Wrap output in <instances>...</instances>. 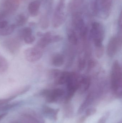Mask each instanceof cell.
Segmentation results:
<instances>
[{
  "instance_id": "obj_17",
  "label": "cell",
  "mask_w": 122,
  "mask_h": 123,
  "mask_svg": "<svg viewBox=\"0 0 122 123\" xmlns=\"http://www.w3.org/2000/svg\"><path fill=\"white\" fill-rule=\"evenodd\" d=\"M64 115L67 118L72 117L74 114V108L73 105L69 102H66L63 107Z\"/></svg>"
},
{
  "instance_id": "obj_29",
  "label": "cell",
  "mask_w": 122,
  "mask_h": 123,
  "mask_svg": "<svg viewBox=\"0 0 122 123\" xmlns=\"http://www.w3.org/2000/svg\"><path fill=\"white\" fill-rule=\"evenodd\" d=\"M16 97L17 96L16 95H13L8 98L0 99V106H2L4 105H5L6 103H8L16 98Z\"/></svg>"
},
{
  "instance_id": "obj_30",
  "label": "cell",
  "mask_w": 122,
  "mask_h": 123,
  "mask_svg": "<svg viewBox=\"0 0 122 123\" xmlns=\"http://www.w3.org/2000/svg\"><path fill=\"white\" fill-rule=\"evenodd\" d=\"M96 111L97 110L95 108H90L86 110L85 116L87 117H90L94 115Z\"/></svg>"
},
{
  "instance_id": "obj_36",
  "label": "cell",
  "mask_w": 122,
  "mask_h": 123,
  "mask_svg": "<svg viewBox=\"0 0 122 123\" xmlns=\"http://www.w3.org/2000/svg\"><path fill=\"white\" fill-rule=\"evenodd\" d=\"M7 114H8L7 113L5 112L4 113L0 115V121L4 117H5L7 115Z\"/></svg>"
},
{
  "instance_id": "obj_33",
  "label": "cell",
  "mask_w": 122,
  "mask_h": 123,
  "mask_svg": "<svg viewBox=\"0 0 122 123\" xmlns=\"http://www.w3.org/2000/svg\"><path fill=\"white\" fill-rule=\"evenodd\" d=\"M8 25V23L7 21L5 20L0 21V29H3Z\"/></svg>"
},
{
  "instance_id": "obj_15",
  "label": "cell",
  "mask_w": 122,
  "mask_h": 123,
  "mask_svg": "<svg viewBox=\"0 0 122 123\" xmlns=\"http://www.w3.org/2000/svg\"><path fill=\"white\" fill-rule=\"evenodd\" d=\"M85 0H70L68 4V11L70 13L76 12L83 5Z\"/></svg>"
},
{
  "instance_id": "obj_34",
  "label": "cell",
  "mask_w": 122,
  "mask_h": 123,
  "mask_svg": "<svg viewBox=\"0 0 122 123\" xmlns=\"http://www.w3.org/2000/svg\"><path fill=\"white\" fill-rule=\"evenodd\" d=\"M87 117L85 115L81 116L77 121L76 123H85Z\"/></svg>"
},
{
  "instance_id": "obj_7",
  "label": "cell",
  "mask_w": 122,
  "mask_h": 123,
  "mask_svg": "<svg viewBox=\"0 0 122 123\" xmlns=\"http://www.w3.org/2000/svg\"><path fill=\"white\" fill-rule=\"evenodd\" d=\"M19 5V0H2L0 12L5 17L16 11Z\"/></svg>"
},
{
  "instance_id": "obj_23",
  "label": "cell",
  "mask_w": 122,
  "mask_h": 123,
  "mask_svg": "<svg viewBox=\"0 0 122 123\" xmlns=\"http://www.w3.org/2000/svg\"><path fill=\"white\" fill-rule=\"evenodd\" d=\"M27 21V18L23 14H20L17 16L15 25L16 26H21L24 25Z\"/></svg>"
},
{
  "instance_id": "obj_21",
  "label": "cell",
  "mask_w": 122,
  "mask_h": 123,
  "mask_svg": "<svg viewBox=\"0 0 122 123\" xmlns=\"http://www.w3.org/2000/svg\"><path fill=\"white\" fill-rule=\"evenodd\" d=\"M90 8L92 14L94 16L99 14V4L98 0H92L90 3Z\"/></svg>"
},
{
  "instance_id": "obj_12",
  "label": "cell",
  "mask_w": 122,
  "mask_h": 123,
  "mask_svg": "<svg viewBox=\"0 0 122 123\" xmlns=\"http://www.w3.org/2000/svg\"><path fill=\"white\" fill-rule=\"evenodd\" d=\"M59 109H55L45 105L42 108L43 114L51 120H56L58 117Z\"/></svg>"
},
{
  "instance_id": "obj_20",
  "label": "cell",
  "mask_w": 122,
  "mask_h": 123,
  "mask_svg": "<svg viewBox=\"0 0 122 123\" xmlns=\"http://www.w3.org/2000/svg\"><path fill=\"white\" fill-rule=\"evenodd\" d=\"M16 27L15 24H11L8 25L5 28L0 29V35L5 36L11 34L14 31Z\"/></svg>"
},
{
  "instance_id": "obj_22",
  "label": "cell",
  "mask_w": 122,
  "mask_h": 123,
  "mask_svg": "<svg viewBox=\"0 0 122 123\" xmlns=\"http://www.w3.org/2000/svg\"><path fill=\"white\" fill-rule=\"evenodd\" d=\"M8 68V64L6 60L3 57L0 56V73L6 71Z\"/></svg>"
},
{
  "instance_id": "obj_9",
  "label": "cell",
  "mask_w": 122,
  "mask_h": 123,
  "mask_svg": "<svg viewBox=\"0 0 122 123\" xmlns=\"http://www.w3.org/2000/svg\"><path fill=\"white\" fill-rule=\"evenodd\" d=\"M112 0H99V14L102 18L106 19L110 15Z\"/></svg>"
},
{
  "instance_id": "obj_8",
  "label": "cell",
  "mask_w": 122,
  "mask_h": 123,
  "mask_svg": "<svg viewBox=\"0 0 122 123\" xmlns=\"http://www.w3.org/2000/svg\"><path fill=\"white\" fill-rule=\"evenodd\" d=\"M44 49L35 45L33 47L28 48L24 52L25 57L29 62H33L41 59L43 55Z\"/></svg>"
},
{
  "instance_id": "obj_16",
  "label": "cell",
  "mask_w": 122,
  "mask_h": 123,
  "mask_svg": "<svg viewBox=\"0 0 122 123\" xmlns=\"http://www.w3.org/2000/svg\"><path fill=\"white\" fill-rule=\"evenodd\" d=\"M91 84V80L89 77H84L80 79L79 89L81 92H84L87 91Z\"/></svg>"
},
{
  "instance_id": "obj_3",
  "label": "cell",
  "mask_w": 122,
  "mask_h": 123,
  "mask_svg": "<svg viewBox=\"0 0 122 123\" xmlns=\"http://www.w3.org/2000/svg\"><path fill=\"white\" fill-rule=\"evenodd\" d=\"M90 34L95 47L103 45L102 42L105 37V30L102 24L97 22L92 23Z\"/></svg>"
},
{
  "instance_id": "obj_35",
  "label": "cell",
  "mask_w": 122,
  "mask_h": 123,
  "mask_svg": "<svg viewBox=\"0 0 122 123\" xmlns=\"http://www.w3.org/2000/svg\"><path fill=\"white\" fill-rule=\"evenodd\" d=\"M119 26L120 31L122 30V14H120L119 20Z\"/></svg>"
},
{
  "instance_id": "obj_27",
  "label": "cell",
  "mask_w": 122,
  "mask_h": 123,
  "mask_svg": "<svg viewBox=\"0 0 122 123\" xmlns=\"http://www.w3.org/2000/svg\"><path fill=\"white\" fill-rule=\"evenodd\" d=\"M19 103L18 102H17L13 103H11V104L6 105H4V106H0V110H9V109H11V108L16 106Z\"/></svg>"
},
{
  "instance_id": "obj_1",
  "label": "cell",
  "mask_w": 122,
  "mask_h": 123,
  "mask_svg": "<svg viewBox=\"0 0 122 123\" xmlns=\"http://www.w3.org/2000/svg\"><path fill=\"white\" fill-rule=\"evenodd\" d=\"M122 68L119 61L113 63L111 74V87L114 94L117 97L122 94Z\"/></svg>"
},
{
  "instance_id": "obj_13",
  "label": "cell",
  "mask_w": 122,
  "mask_h": 123,
  "mask_svg": "<svg viewBox=\"0 0 122 123\" xmlns=\"http://www.w3.org/2000/svg\"><path fill=\"white\" fill-rule=\"evenodd\" d=\"M41 4V2L40 0H35L29 4L28 6V10L31 16L35 17L38 15Z\"/></svg>"
},
{
  "instance_id": "obj_38",
  "label": "cell",
  "mask_w": 122,
  "mask_h": 123,
  "mask_svg": "<svg viewBox=\"0 0 122 123\" xmlns=\"http://www.w3.org/2000/svg\"><path fill=\"white\" fill-rule=\"evenodd\" d=\"M122 123V121H120V122H119V123Z\"/></svg>"
},
{
  "instance_id": "obj_26",
  "label": "cell",
  "mask_w": 122,
  "mask_h": 123,
  "mask_svg": "<svg viewBox=\"0 0 122 123\" xmlns=\"http://www.w3.org/2000/svg\"><path fill=\"white\" fill-rule=\"evenodd\" d=\"M104 52V48L103 45L95 47V55L98 58H100L103 56Z\"/></svg>"
},
{
  "instance_id": "obj_6",
  "label": "cell",
  "mask_w": 122,
  "mask_h": 123,
  "mask_svg": "<svg viewBox=\"0 0 122 123\" xmlns=\"http://www.w3.org/2000/svg\"><path fill=\"white\" fill-rule=\"evenodd\" d=\"M64 91L60 88L52 90L45 89L40 92L42 96L44 97L46 101L48 103H54L58 101L64 95Z\"/></svg>"
},
{
  "instance_id": "obj_32",
  "label": "cell",
  "mask_w": 122,
  "mask_h": 123,
  "mask_svg": "<svg viewBox=\"0 0 122 123\" xmlns=\"http://www.w3.org/2000/svg\"><path fill=\"white\" fill-rule=\"evenodd\" d=\"M110 115V113L107 112L105 113L98 120L97 123H106Z\"/></svg>"
},
{
  "instance_id": "obj_10",
  "label": "cell",
  "mask_w": 122,
  "mask_h": 123,
  "mask_svg": "<svg viewBox=\"0 0 122 123\" xmlns=\"http://www.w3.org/2000/svg\"><path fill=\"white\" fill-rule=\"evenodd\" d=\"M122 44L121 38L118 37H112L107 45V52L108 55L111 57L116 55Z\"/></svg>"
},
{
  "instance_id": "obj_25",
  "label": "cell",
  "mask_w": 122,
  "mask_h": 123,
  "mask_svg": "<svg viewBox=\"0 0 122 123\" xmlns=\"http://www.w3.org/2000/svg\"><path fill=\"white\" fill-rule=\"evenodd\" d=\"M41 27L43 29H46L49 26V20L48 17L44 16L42 17L40 21Z\"/></svg>"
},
{
  "instance_id": "obj_4",
  "label": "cell",
  "mask_w": 122,
  "mask_h": 123,
  "mask_svg": "<svg viewBox=\"0 0 122 123\" xmlns=\"http://www.w3.org/2000/svg\"><path fill=\"white\" fill-rule=\"evenodd\" d=\"M72 23L74 29L79 32L80 37L83 39H86L87 33V29L85 25L82 14L77 12L72 13Z\"/></svg>"
},
{
  "instance_id": "obj_28",
  "label": "cell",
  "mask_w": 122,
  "mask_h": 123,
  "mask_svg": "<svg viewBox=\"0 0 122 123\" xmlns=\"http://www.w3.org/2000/svg\"><path fill=\"white\" fill-rule=\"evenodd\" d=\"M23 39L25 42L27 44H31L33 43L36 40L35 37L32 34L29 35L24 37Z\"/></svg>"
},
{
  "instance_id": "obj_5",
  "label": "cell",
  "mask_w": 122,
  "mask_h": 123,
  "mask_svg": "<svg viewBox=\"0 0 122 123\" xmlns=\"http://www.w3.org/2000/svg\"><path fill=\"white\" fill-rule=\"evenodd\" d=\"M76 74L69 73L67 81V93L66 102H69L74 96V93L79 89L80 79Z\"/></svg>"
},
{
  "instance_id": "obj_37",
  "label": "cell",
  "mask_w": 122,
  "mask_h": 123,
  "mask_svg": "<svg viewBox=\"0 0 122 123\" xmlns=\"http://www.w3.org/2000/svg\"><path fill=\"white\" fill-rule=\"evenodd\" d=\"M18 123V122H13V123Z\"/></svg>"
},
{
  "instance_id": "obj_24",
  "label": "cell",
  "mask_w": 122,
  "mask_h": 123,
  "mask_svg": "<svg viewBox=\"0 0 122 123\" xmlns=\"http://www.w3.org/2000/svg\"><path fill=\"white\" fill-rule=\"evenodd\" d=\"M32 30L30 27H25L20 31L19 34V37L20 39H23L26 36L32 34Z\"/></svg>"
},
{
  "instance_id": "obj_19",
  "label": "cell",
  "mask_w": 122,
  "mask_h": 123,
  "mask_svg": "<svg viewBox=\"0 0 122 123\" xmlns=\"http://www.w3.org/2000/svg\"><path fill=\"white\" fill-rule=\"evenodd\" d=\"M64 62V55L61 54H57L53 56L52 59V63L56 67H59L63 65Z\"/></svg>"
},
{
  "instance_id": "obj_31",
  "label": "cell",
  "mask_w": 122,
  "mask_h": 123,
  "mask_svg": "<svg viewBox=\"0 0 122 123\" xmlns=\"http://www.w3.org/2000/svg\"><path fill=\"white\" fill-rule=\"evenodd\" d=\"M86 61L85 59L82 58H80L78 61V66L79 69L80 70L84 69L86 65Z\"/></svg>"
},
{
  "instance_id": "obj_14",
  "label": "cell",
  "mask_w": 122,
  "mask_h": 123,
  "mask_svg": "<svg viewBox=\"0 0 122 123\" xmlns=\"http://www.w3.org/2000/svg\"><path fill=\"white\" fill-rule=\"evenodd\" d=\"M94 99V95L93 93H90L87 95L86 99L79 108L78 113H82L92 103Z\"/></svg>"
},
{
  "instance_id": "obj_18",
  "label": "cell",
  "mask_w": 122,
  "mask_h": 123,
  "mask_svg": "<svg viewBox=\"0 0 122 123\" xmlns=\"http://www.w3.org/2000/svg\"><path fill=\"white\" fill-rule=\"evenodd\" d=\"M67 37L68 40L71 44L74 45L77 44L78 42V37L74 30L72 29L68 30Z\"/></svg>"
},
{
  "instance_id": "obj_11",
  "label": "cell",
  "mask_w": 122,
  "mask_h": 123,
  "mask_svg": "<svg viewBox=\"0 0 122 123\" xmlns=\"http://www.w3.org/2000/svg\"><path fill=\"white\" fill-rule=\"evenodd\" d=\"M3 45L9 52L15 54L20 49L21 44L19 39L9 38L4 41Z\"/></svg>"
},
{
  "instance_id": "obj_2",
  "label": "cell",
  "mask_w": 122,
  "mask_h": 123,
  "mask_svg": "<svg viewBox=\"0 0 122 123\" xmlns=\"http://www.w3.org/2000/svg\"><path fill=\"white\" fill-rule=\"evenodd\" d=\"M66 1L59 0L55 8L52 20V25L54 28H58L65 21L64 9Z\"/></svg>"
}]
</instances>
